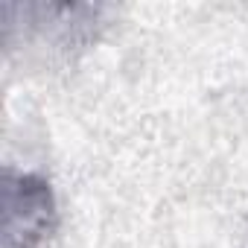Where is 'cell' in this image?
Wrapping results in <instances>:
<instances>
[{"mask_svg":"<svg viewBox=\"0 0 248 248\" xmlns=\"http://www.w3.org/2000/svg\"><path fill=\"white\" fill-rule=\"evenodd\" d=\"M59 225L53 184L38 172L3 170V248H41Z\"/></svg>","mask_w":248,"mask_h":248,"instance_id":"cell-1","label":"cell"},{"mask_svg":"<svg viewBox=\"0 0 248 248\" xmlns=\"http://www.w3.org/2000/svg\"><path fill=\"white\" fill-rule=\"evenodd\" d=\"M15 15H21L24 30L35 32L47 44L56 47H82L96 38L102 27V6L91 3H9Z\"/></svg>","mask_w":248,"mask_h":248,"instance_id":"cell-2","label":"cell"}]
</instances>
